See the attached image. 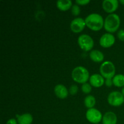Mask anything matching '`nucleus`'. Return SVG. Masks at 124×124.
<instances>
[{
  "label": "nucleus",
  "mask_w": 124,
  "mask_h": 124,
  "mask_svg": "<svg viewBox=\"0 0 124 124\" xmlns=\"http://www.w3.org/2000/svg\"><path fill=\"white\" fill-rule=\"evenodd\" d=\"M71 13L74 16H78L81 13V8H80L79 6L77 4H73L72 7L71 8Z\"/></svg>",
  "instance_id": "obj_20"
},
{
  "label": "nucleus",
  "mask_w": 124,
  "mask_h": 124,
  "mask_svg": "<svg viewBox=\"0 0 124 124\" xmlns=\"http://www.w3.org/2000/svg\"><path fill=\"white\" fill-rule=\"evenodd\" d=\"M81 90L85 94H89L92 90V87L90 84H88L87 82L83 84L81 86Z\"/></svg>",
  "instance_id": "obj_19"
},
{
  "label": "nucleus",
  "mask_w": 124,
  "mask_h": 124,
  "mask_svg": "<svg viewBox=\"0 0 124 124\" xmlns=\"http://www.w3.org/2000/svg\"><path fill=\"white\" fill-rule=\"evenodd\" d=\"M104 84L107 87H110L113 85L112 79H105V84Z\"/></svg>",
  "instance_id": "obj_24"
},
{
  "label": "nucleus",
  "mask_w": 124,
  "mask_h": 124,
  "mask_svg": "<svg viewBox=\"0 0 124 124\" xmlns=\"http://www.w3.org/2000/svg\"><path fill=\"white\" fill-rule=\"evenodd\" d=\"M96 104V99L93 96L88 95L84 99V105L87 108H94Z\"/></svg>",
  "instance_id": "obj_18"
},
{
  "label": "nucleus",
  "mask_w": 124,
  "mask_h": 124,
  "mask_svg": "<svg viewBox=\"0 0 124 124\" xmlns=\"http://www.w3.org/2000/svg\"><path fill=\"white\" fill-rule=\"evenodd\" d=\"M121 19L118 15L111 13L105 18L104 20V27L108 33L116 32L120 27Z\"/></svg>",
  "instance_id": "obj_2"
},
{
  "label": "nucleus",
  "mask_w": 124,
  "mask_h": 124,
  "mask_svg": "<svg viewBox=\"0 0 124 124\" xmlns=\"http://www.w3.org/2000/svg\"><path fill=\"white\" fill-rule=\"evenodd\" d=\"M71 78L76 82L83 84L86 83L90 79L89 72L84 67H76L71 72Z\"/></svg>",
  "instance_id": "obj_3"
},
{
  "label": "nucleus",
  "mask_w": 124,
  "mask_h": 124,
  "mask_svg": "<svg viewBox=\"0 0 124 124\" xmlns=\"http://www.w3.org/2000/svg\"><path fill=\"white\" fill-rule=\"evenodd\" d=\"M90 2V0H76V4L81 6H85L88 4Z\"/></svg>",
  "instance_id": "obj_23"
},
{
  "label": "nucleus",
  "mask_w": 124,
  "mask_h": 124,
  "mask_svg": "<svg viewBox=\"0 0 124 124\" xmlns=\"http://www.w3.org/2000/svg\"><path fill=\"white\" fill-rule=\"evenodd\" d=\"M115 37L110 33H106L102 35L99 39V44L104 48H108L114 45L115 42Z\"/></svg>",
  "instance_id": "obj_9"
},
{
  "label": "nucleus",
  "mask_w": 124,
  "mask_h": 124,
  "mask_svg": "<svg viewBox=\"0 0 124 124\" xmlns=\"http://www.w3.org/2000/svg\"></svg>",
  "instance_id": "obj_28"
},
{
  "label": "nucleus",
  "mask_w": 124,
  "mask_h": 124,
  "mask_svg": "<svg viewBox=\"0 0 124 124\" xmlns=\"http://www.w3.org/2000/svg\"><path fill=\"white\" fill-rule=\"evenodd\" d=\"M90 84L91 85L96 88H99L105 84L104 78L101 74H93L90 76Z\"/></svg>",
  "instance_id": "obj_11"
},
{
  "label": "nucleus",
  "mask_w": 124,
  "mask_h": 124,
  "mask_svg": "<svg viewBox=\"0 0 124 124\" xmlns=\"http://www.w3.org/2000/svg\"><path fill=\"white\" fill-rule=\"evenodd\" d=\"M78 44L82 50L88 52L93 48L94 46V41L90 35L82 34L78 37Z\"/></svg>",
  "instance_id": "obj_5"
},
{
  "label": "nucleus",
  "mask_w": 124,
  "mask_h": 124,
  "mask_svg": "<svg viewBox=\"0 0 124 124\" xmlns=\"http://www.w3.org/2000/svg\"><path fill=\"white\" fill-rule=\"evenodd\" d=\"M102 124H117V115L112 111H107L103 115Z\"/></svg>",
  "instance_id": "obj_13"
},
{
  "label": "nucleus",
  "mask_w": 124,
  "mask_h": 124,
  "mask_svg": "<svg viewBox=\"0 0 124 124\" xmlns=\"http://www.w3.org/2000/svg\"><path fill=\"white\" fill-rule=\"evenodd\" d=\"M100 73L104 78L113 79L115 76L116 68L112 62L107 61L104 62L100 65L99 68Z\"/></svg>",
  "instance_id": "obj_4"
},
{
  "label": "nucleus",
  "mask_w": 124,
  "mask_h": 124,
  "mask_svg": "<svg viewBox=\"0 0 124 124\" xmlns=\"http://www.w3.org/2000/svg\"><path fill=\"white\" fill-rule=\"evenodd\" d=\"M121 93H122V94L124 96V87H122V90H121Z\"/></svg>",
  "instance_id": "obj_26"
},
{
  "label": "nucleus",
  "mask_w": 124,
  "mask_h": 124,
  "mask_svg": "<svg viewBox=\"0 0 124 124\" xmlns=\"http://www.w3.org/2000/svg\"><path fill=\"white\" fill-rule=\"evenodd\" d=\"M90 58L95 62H101L104 59L103 53L98 50H93L89 54Z\"/></svg>",
  "instance_id": "obj_14"
},
{
  "label": "nucleus",
  "mask_w": 124,
  "mask_h": 124,
  "mask_svg": "<svg viewBox=\"0 0 124 124\" xmlns=\"http://www.w3.org/2000/svg\"><path fill=\"white\" fill-rule=\"evenodd\" d=\"M107 101L113 107H119L124 103V97L121 92L113 91L108 94Z\"/></svg>",
  "instance_id": "obj_6"
},
{
  "label": "nucleus",
  "mask_w": 124,
  "mask_h": 124,
  "mask_svg": "<svg viewBox=\"0 0 124 124\" xmlns=\"http://www.w3.org/2000/svg\"><path fill=\"white\" fill-rule=\"evenodd\" d=\"M33 120L32 115L30 113H24L17 116L18 124H31Z\"/></svg>",
  "instance_id": "obj_15"
},
{
  "label": "nucleus",
  "mask_w": 124,
  "mask_h": 124,
  "mask_svg": "<svg viewBox=\"0 0 124 124\" xmlns=\"http://www.w3.org/2000/svg\"><path fill=\"white\" fill-rule=\"evenodd\" d=\"M85 116L87 121L93 124H99L102 120L103 117L101 112L95 108L88 109Z\"/></svg>",
  "instance_id": "obj_7"
},
{
  "label": "nucleus",
  "mask_w": 124,
  "mask_h": 124,
  "mask_svg": "<svg viewBox=\"0 0 124 124\" xmlns=\"http://www.w3.org/2000/svg\"><path fill=\"white\" fill-rule=\"evenodd\" d=\"M119 2H121V3L122 4V5H124V0H120Z\"/></svg>",
  "instance_id": "obj_27"
},
{
  "label": "nucleus",
  "mask_w": 124,
  "mask_h": 124,
  "mask_svg": "<svg viewBox=\"0 0 124 124\" xmlns=\"http://www.w3.org/2000/svg\"><path fill=\"white\" fill-rule=\"evenodd\" d=\"M117 36L120 41H124V29H120L117 31Z\"/></svg>",
  "instance_id": "obj_22"
},
{
  "label": "nucleus",
  "mask_w": 124,
  "mask_h": 124,
  "mask_svg": "<svg viewBox=\"0 0 124 124\" xmlns=\"http://www.w3.org/2000/svg\"><path fill=\"white\" fill-rule=\"evenodd\" d=\"M72 1L70 0H59L56 1V7L61 11H67L71 8Z\"/></svg>",
  "instance_id": "obj_16"
},
{
  "label": "nucleus",
  "mask_w": 124,
  "mask_h": 124,
  "mask_svg": "<svg viewBox=\"0 0 124 124\" xmlns=\"http://www.w3.org/2000/svg\"><path fill=\"white\" fill-rule=\"evenodd\" d=\"M104 11L109 13H113L119 7V1L117 0H104L102 4Z\"/></svg>",
  "instance_id": "obj_10"
},
{
  "label": "nucleus",
  "mask_w": 124,
  "mask_h": 124,
  "mask_svg": "<svg viewBox=\"0 0 124 124\" xmlns=\"http://www.w3.org/2000/svg\"><path fill=\"white\" fill-rule=\"evenodd\" d=\"M6 124H18V121L15 119L12 118L7 121Z\"/></svg>",
  "instance_id": "obj_25"
},
{
  "label": "nucleus",
  "mask_w": 124,
  "mask_h": 124,
  "mask_svg": "<svg viewBox=\"0 0 124 124\" xmlns=\"http://www.w3.org/2000/svg\"><path fill=\"white\" fill-rule=\"evenodd\" d=\"M86 26L85 19L80 17L75 18L73 19L70 23V29L74 33L81 32Z\"/></svg>",
  "instance_id": "obj_8"
},
{
  "label": "nucleus",
  "mask_w": 124,
  "mask_h": 124,
  "mask_svg": "<svg viewBox=\"0 0 124 124\" xmlns=\"http://www.w3.org/2000/svg\"><path fill=\"white\" fill-rule=\"evenodd\" d=\"M78 86L75 84H73L69 88V92L71 95H75V94H76L78 93Z\"/></svg>",
  "instance_id": "obj_21"
},
{
  "label": "nucleus",
  "mask_w": 124,
  "mask_h": 124,
  "mask_svg": "<svg viewBox=\"0 0 124 124\" xmlns=\"http://www.w3.org/2000/svg\"><path fill=\"white\" fill-rule=\"evenodd\" d=\"M86 26L93 31H99L104 25V20L100 14L93 13L88 15L85 19Z\"/></svg>",
  "instance_id": "obj_1"
},
{
  "label": "nucleus",
  "mask_w": 124,
  "mask_h": 124,
  "mask_svg": "<svg viewBox=\"0 0 124 124\" xmlns=\"http://www.w3.org/2000/svg\"><path fill=\"white\" fill-rule=\"evenodd\" d=\"M54 92L56 96L61 99L67 98L69 93L67 87L63 84H57L54 88Z\"/></svg>",
  "instance_id": "obj_12"
},
{
  "label": "nucleus",
  "mask_w": 124,
  "mask_h": 124,
  "mask_svg": "<svg viewBox=\"0 0 124 124\" xmlns=\"http://www.w3.org/2000/svg\"><path fill=\"white\" fill-rule=\"evenodd\" d=\"M113 83L115 86L117 87H124V75L122 74H117L113 77Z\"/></svg>",
  "instance_id": "obj_17"
}]
</instances>
